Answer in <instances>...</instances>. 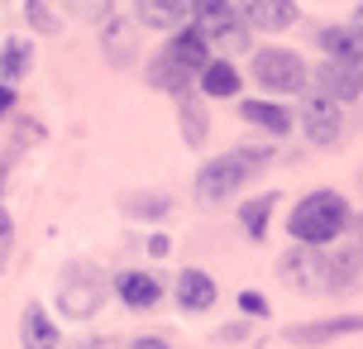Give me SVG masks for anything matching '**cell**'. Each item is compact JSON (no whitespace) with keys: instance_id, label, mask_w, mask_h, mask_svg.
Here are the masks:
<instances>
[{"instance_id":"27","label":"cell","mask_w":363,"mask_h":349,"mask_svg":"<svg viewBox=\"0 0 363 349\" xmlns=\"http://www.w3.org/2000/svg\"><path fill=\"white\" fill-rule=\"evenodd\" d=\"M10 249H15V221H10V211L0 206V273H5V263H10Z\"/></svg>"},{"instance_id":"15","label":"cell","mask_w":363,"mask_h":349,"mask_svg":"<svg viewBox=\"0 0 363 349\" xmlns=\"http://www.w3.org/2000/svg\"><path fill=\"white\" fill-rule=\"evenodd\" d=\"M101 48H106V62L129 67V62H134V24H125V19L110 10V15L101 19Z\"/></svg>"},{"instance_id":"5","label":"cell","mask_w":363,"mask_h":349,"mask_svg":"<svg viewBox=\"0 0 363 349\" xmlns=\"http://www.w3.org/2000/svg\"><path fill=\"white\" fill-rule=\"evenodd\" d=\"M249 77H254L258 92H272V96H301L311 82L301 53H291V48H258L254 62H249Z\"/></svg>"},{"instance_id":"17","label":"cell","mask_w":363,"mask_h":349,"mask_svg":"<svg viewBox=\"0 0 363 349\" xmlns=\"http://www.w3.org/2000/svg\"><path fill=\"white\" fill-rule=\"evenodd\" d=\"M191 82H196V77L186 72L177 57H172V48L163 43V48L153 53V62H148V87H158V92H167V96H177V92H186Z\"/></svg>"},{"instance_id":"29","label":"cell","mask_w":363,"mask_h":349,"mask_svg":"<svg viewBox=\"0 0 363 349\" xmlns=\"http://www.w3.org/2000/svg\"><path fill=\"white\" fill-rule=\"evenodd\" d=\"M15 101H19V96H15V82H0V125H5V115L15 111Z\"/></svg>"},{"instance_id":"10","label":"cell","mask_w":363,"mask_h":349,"mask_svg":"<svg viewBox=\"0 0 363 349\" xmlns=\"http://www.w3.org/2000/svg\"><path fill=\"white\" fill-rule=\"evenodd\" d=\"M239 15L249 29H263V34H282L296 24V0H235Z\"/></svg>"},{"instance_id":"12","label":"cell","mask_w":363,"mask_h":349,"mask_svg":"<svg viewBox=\"0 0 363 349\" xmlns=\"http://www.w3.org/2000/svg\"><path fill=\"white\" fill-rule=\"evenodd\" d=\"M177 125H182V144L186 148H201L206 144V134H211V115H206V101L201 92H177Z\"/></svg>"},{"instance_id":"13","label":"cell","mask_w":363,"mask_h":349,"mask_svg":"<svg viewBox=\"0 0 363 349\" xmlns=\"http://www.w3.org/2000/svg\"><path fill=\"white\" fill-rule=\"evenodd\" d=\"M363 277V244H345L325 254V292H349Z\"/></svg>"},{"instance_id":"34","label":"cell","mask_w":363,"mask_h":349,"mask_svg":"<svg viewBox=\"0 0 363 349\" xmlns=\"http://www.w3.org/2000/svg\"><path fill=\"white\" fill-rule=\"evenodd\" d=\"M359 230H363V221H359Z\"/></svg>"},{"instance_id":"19","label":"cell","mask_w":363,"mask_h":349,"mask_svg":"<svg viewBox=\"0 0 363 349\" xmlns=\"http://www.w3.org/2000/svg\"><path fill=\"white\" fill-rule=\"evenodd\" d=\"M120 211H125L129 221L158 225L163 216H172V196H167V192H125V196H120Z\"/></svg>"},{"instance_id":"30","label":"cell","mask_w":363,"mask_h":349,"mask_svg":"<svg viewBox=\"0 0 363 349\" xmlns=\"http://www.w3.org/2000/svg\"><path fill=\"white\" fill-rule=\"evenodd\" d=\"M167 249H172V244H167V235H153V239H148V254H153V258H167Z\"/></svg>"},{"instance_id":"22","label":"cell","mask_w":363,"mask_h":349,"mask_svg":"<svg viewBox=\"0 0 363 349\" xmlns=\"http://www.w3.org/2000/svg\"><path fill=\"white\" fill-rule=\"evenodd\" d=\"M34 67V43L29 38H5L0 43V82H19V77H29Z\"/></svg>"},{"instance_id":"9","label":"cell","mask_w":363,"mask_h":349,"mask_svg":"<svg viewBox=\"0 0 363 349\" xmlns=\"http://www.w3.org/2000/svg\"><path fill=\"white\" fill-rule=\"evenodd\" d=\"M315 92L335 96L340 106L359 101V96H363V67H359V62H340V57H330V62L315 67Z\"/></svg>"},{"instance_id":"2","label":"cell","mask_w":363,"mask_h":349,"mask_svg":"<svg viewBox=\"0 0 363 349\" xmlns=\"http://www.w3.org/2000/svg\"><path fill=\"white\" fill-rule=\"evenodd\" d=\"M349 225H354V211L340 192H311L296 201V211L287 216V230L296 244H335V239L345 235Z\"/></svg>"},{"instance_id":"14","label":"cell","mask_w":363,"mask_h":349,"mask_svg":"<svg viewBox=\"0 0 363 349\" xmlns=\"http://www.w3.org/2000/svg\"><path fill=\"white\" fill-rule=\"evenodd\" d=\"M315 43L325 48V57L359 62V67H363V24H330V29L315 34Z\"/></svg>"},{"instance_id":"23","label":"cell","mask_w":363,"mask_h":349,"mask_svg":"<svg viewBox=\"0 0 363 349\" xmlns=\"http://www.w3.org/2000/svg\"><path fill=\"white\" fill-rule=\"evenodd\" d=\"M239 115H244L249 125L268 129V134H287V129H291V111L272 106V101H239Z\"/></svg>"},{"instance_id":"18","label":"cell","mask_w":363,"mask_h":349,"mask_svg":"<svg viewBox=\"0 0 363 349\" xmlns=\"http://www.w3.org/2000/svg\"><path fill=\"white\" fill-rule=\"evenodd\" d=\"M216 277L211 273H201V268H182L177 277V301L186 306V311H211L216 306Z\"/></svg>"},{"instance_id":"3","label":"cell","mask_w":363,"mask_h":349,"mask_svg":"<svg viewBox=\"0 0 363 349\" xmlns=\"http://www.w3.org/2000/svg\"><path fill=\"white\" fill-rule=\"evenodd\" d=\"M101 306H106V273L96 263H86V258L62 263V273H57V311L67 321H91Z\"/></svg>"},{"instance_id":"16","label":"cell","mask_w":363,"mask_h":349,"mask_svg":"<svg viewBox=\"0 0 363 349\" xmlns=\"http://www.w3.org/2000/svg\"><path fill=\"white\" fill-rule=\"evenodd\" d=\"M134 15L144 29H182V19L191 15V0H134Z\"/></svg>"},{"instance_id":"20","label":"cell","mask_w":363,"mask_h":349,"mask_svg":"<svg viewBox=\"0 0 363 349\" xmlns=\"http://www.w3.org/2000/svg\"><path fill=\"white\" fill-rule=\"evenodd\" d=\"M201 96H225V101H230V96H239V87H244V77L235 72V62H225V57H211V62H206V67H201Z\"/></svg>"},{"instance_id":"25","label":"cell","mask_w":363,"mask_h":349,"mask_svg":"<svg viewBox=\"0 0 363 349\" xmlns=\"http://www.w3.org/2000/svg\"><path fill=\"white\" fill-rule=\"evenodd\" d=\"M272 206H277V192H263V196H254V201L239 206V225H244V235H249V239H263V235H268Z\"/></svg>"},{"instance_id":"28","label":"cell","mask_w":363,"mask_h":349,"mask_svg":"<svg viewBox=\"0 0 363 349\" xmlns=\"http://www.w3.org/2000/svg\"><path fill=\"white\" fill-rule=\"evenodd\" d=\"M239 306H244V311H249V316H258V321L268 316V301H263V297H258V292H239Z\"/></svg>"},{"instance_id":"11","label":"cell","mask_w":363,"mask_h":349,"mask_svg":"<svg viewBox=\"0 0 363 349\" xmlns=\"http://www.w3.org/2000/svg\"><path fill=\"white\" fill-rule=\"evenodd\" d=\"M115 297L125 301L129 311H153L158 301H163V287H158V277L139 273V268H129V273L115 277Z\"/></svg>"},{"instance_id":"26","label":"cell","mask_w":363,"mask_h":349,"mask_svg":"<svg viewBox=\"0 0 363 349\" xmlns=\"http://www.w3.org/2000/svg\"><path fill=\"white\" fill-rule=\"evenodd\" d=\"M67 10L82 15V19H91V24H101V19L115 10V0H67Z\"/></svg>"},{"instance_id":"21","label":"cell","mask_w":363,"mask_h":349,"mask_svg":"<svg viewBox=\"0 0 363 349\" xmlns=\"http://www.w3.org/2000/svg\"><path fill=\"white\" fill-rule=\"evenodd\" d=\"M19 340H24V349H57V331L38 301H29L19 316Z\"/></svg>"},{"instance_id":"32","label":"cell","mask_w":363,"mask_h":349,"mask_svg":"<svg viewBox=\"0 0 363 349\" xmlns=\"http://www.w3.org/2000/svg\"><path fill=\"white\" fill-rule=\"evenodd\" d=\"M77 349H110V340H82Z\"/></svg>"},{"instance_id":"1","label":"cell","mask_w":363,"mask_h":349,"mask_svg":"<svg viewBox=\"0 0 363 349\" xmlns=\"http://www.w3.org/2000/svg\"><path fill=\"white\" fill-rule=\"evenodd\" d=\"M272 158V144H244V148H230L196 172V201L201 206H225L230 196H239L249 177H258V167Z\"/></svg>"},{"instance_id":"7","label":"cell","mask_w":363,"mask_h":349,"mask_svg":"<svg viewBox=\"0 0 363 349\" xmlns=\"http://www.w3.org/2000/svg\"><path fill=\"white\" fill-rule=\"evenodd\" d=\"M277 273H282V282H291L296 292L325 297V254H320V244H301V249L282 254Z\"/></svg>"},{"instance_id":"4","label":"cell","mask_w":363,"mask_h":349,"mask_svg":"<svg viewBox=\"0 0 363 349\" xmlns=\"http://www.w3.org/2000/svg\"><path fill=\"white\" fill-rule=\"evenodd\" d=\"M191 24L206 34V43H211L220 57L249 48V24H244L235 0H191Z\"/></svg>"},{"instance_id":"33","label":"cell","mask_w":363,"mask_h":349,"mask_svg":"<svg viewBox=\"0 0 363 349\" xmlns=\"http://www.w3.org/2000/svg\"><path fill=\"white\" fill-rule=\"evenodd\" d=\"M354 24H363V0H359V10H354Z\"/></svg>"},{"instance_id":"31","label":"cell","mask_w":363,"mask_h":349,"mask_svg":"<svg viewBox=\"0 0 363 349\" xmlns=\"http://www.w3.org/2000/svg\"><path fill=\"white\" fill-rule=\"evenodd\" d=\"M129 349H172V345H167V340H153V335H144V340H134Z\"/></svg>"},{"instance_id":"8","label":"cell","mask_w":363,"mask_h":349,"mask_svg":"<svg viewBox=\"0 0 363 349\" xmlns=\"http://www.w3.org/2000/svg\"><path fill=\"white\" fill-rule=\"evenodd\" d=\"M345 335H363V316L359 311H349V316H320V321H306V326H291V331H287V345L311 349V345L345 340Z\"/></svg>"},{"instance_id":"6","label":"cell","mask_w":363,"mask_h":349,"mask_svg":"<svg viewBox=\"0 0 363 349\" xmlns=\"http://www.w3.org/2000/svg\"><path fill=\"white\" fill-rule=\"evenodd\" d=\"M301 129H306L311 144H340V134H345V106L325 92H306L301 96Z\"/></svg>"},{"instance_id":"24","label":"cell","mask_w":363,"mask_h":349,"mask_svg":"<svg viewBox=\"0 0 363 349\" xmlns=\"http://www.w3.org/2000/svg\"><path fill=\"white\" fill-rule=\"evenodd\" d=\"M62 10H67V0H24V19H29L34 34H57L62 19H67Z\"/></svg>"}]
</instances>
